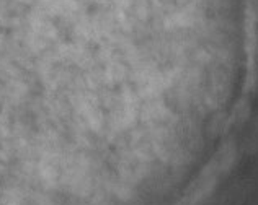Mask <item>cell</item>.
<instances>
[{"mask_svg": "<svg viewBox=\"0 0 258 205\" xmlns=\"http://www.w3.org/2000/svg\"><path fill=\"white\" fill-rule=\"evenodd\" d=\"M201 195H203V190H198V192H195L193 195H188L180 205H196V203H198V200L201 199Z\"/></svg>", "mask_w": 258, "mask_h": 205, "instance_id": "cell-1", "label": "cell"}]
</instances>
